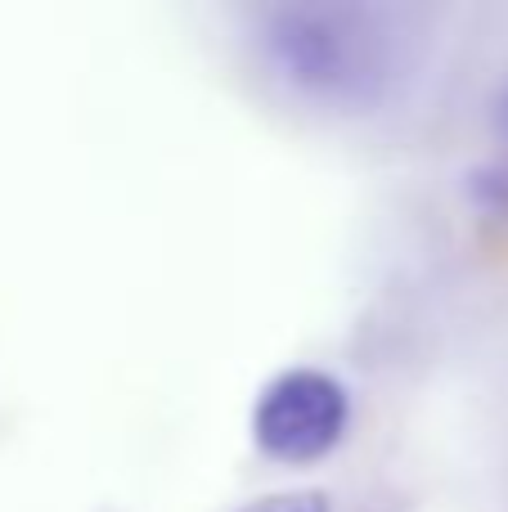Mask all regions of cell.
<instances>
[{"label":"cell","mask_w":508,"mask_h":512,"mask_svg":"<svg viewBox=\"0 0 508 512\" xmlns=\"http://www.w3.org/2000/svg\"><path fill=\"white\" fill-rule=\"evenodd\" d=\"M257 50L279 81L329 108H374L410 68L401 18L374 5L266 9Z\"/></svg>","instance_id":"6da1fadb"},{"label":"cell","mask_w":508,"mask_h":512,"mask_svg":"<svg viewBox=\"0 0 508 512\" xmlns=\"http://www.w3.org/2000/svg\"><path fill=\"white\" fill-rule=\"evenodd\" d=\"M495 117H500V131H504V140H508V86L500 90V104H495Z\"/></svg>","instance_id":"277c9868"},{"label":"cell","mask_w":508,"mask_h":512,"mask_svg":"<svg viewBox=\"0 0 508 512\" xmlns=\"http://www.w3.org/2000/svg\"><path fill=\"white\" fill-rule=\"evenodd\" d=\"M239 512H329V499L315 490H297V495H270L257 504H243Z\"/></svg>","instance_id":"3957f363"},{"label":"cell","mask_w":508,"mask_h":512,"mask_svg":"<svg viewBox=\"0 0 508 512\" xmlns=\"http://www.w3.org/2000/svg\"><path fill=\"white\" fill-rule=\"evenodd\" d=\"M351 400L324 369H284L252 409V436L261 454L279 463H315L342 441Z\"/></svg>","instance_id":"7a4b0ae2"}]
</instances>
